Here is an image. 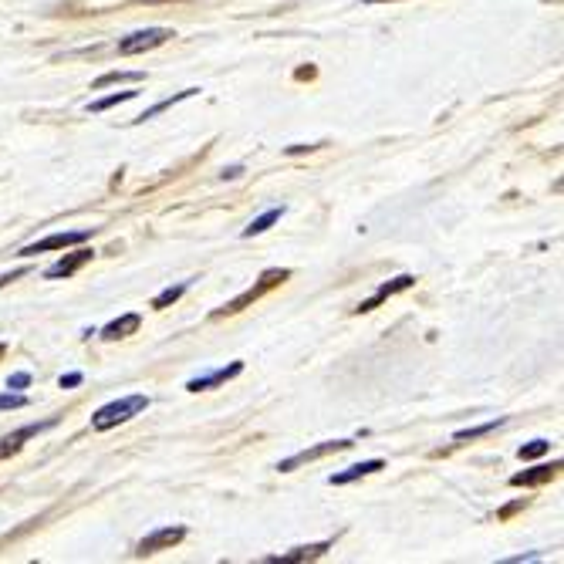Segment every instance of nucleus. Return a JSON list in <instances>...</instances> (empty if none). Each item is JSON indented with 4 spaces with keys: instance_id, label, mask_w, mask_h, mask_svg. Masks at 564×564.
Returning <instances> with one entry per match:
<instances>
[{
    "instance_id": "f257e3e1",
    "label": "nucleus",
    "mask_w": 564,
    "mask_h": 564,
    "mask_svg": "<svg viewBox=\"0 0 564 564\" xmlns=\"http://www.w3.org/2000/svg\"><path fill=\"white\" fill-rule=\"evenodd\" d=\"M149 409V396H125V399H115L109 406L95 409L92 413V429L95 433H105V429L119 426V423H129L132 416L146 413Z\"/></svg>"
},
{
    "instance_id": "f03ea898",
    "label": "nucleus",
    "mask_w": 564,
    "mask_h": 564,
    "mask_svg": "<svg viewBox=\"0 0 564 564\" xmlns=\"http://www.w3.org/2000/svg\"><path fill=\"white\" fill-rule=\"evenodd\" d=\"M169 38H173V31L169 28L136 31V34H129V38L119 41V55H142V51H152V48H159V44H166Z\"/></svg>"
},
{
    "instance_id": "7ed1b4c3",
    "label": "nucleus",
    "mask_w": 564,
    "mask_h": 564,
    "mask_svg": "<svg viewBox=\"0 0 564 564\" xmlns=\"http://www.w3.org/2000/svg\"><path fill=\"white\" fill-rule=\"evenodd\" d=\"M348 446H352V440L318 443V446H311V450H301V453L288 456V460H281V463H277V470H281V473H291V470L304 467V463H315V460H321V456H328V453H342V450H348Z\"/></svg>"
},
{
    "instance_id": "20e7f679",
    "label": "nucleus",
    "mask_w": 564,
    "mask_h": 564,
    "mask_svg": "<svg viewBox=\"0 0 564 564\" xmlns=\"http://www.w3.org/2000/svg\"><path fill=\"white\" fill-rule=\"evenodd\" d=\"M85 240H92V230H65V234H51V237L38 240V244L21 247V257H38L44 250H61L71 244H85Z\"/></svg>"
},
{
    "instance_id": "39448f33",
    "label": "nucleus",
    "mask_w": 564,
    "mask_h": 564,
    "mask_svg": "<svg viewBox=\"0 0 564 564\" xmlns=\"http://www.w3.org/2000/svg\"><path fill=\"white\" fill-rule=\"evenodd\" d=\"M288 277H291V271H267V274L261 277V284H257V288H250L247 294H240V298H237V301H230V304H227V308H220V311H217V315H234V311H240V308H247V304H250V301H257V298H261V294H264V291H271V288H277V284H281V281H288Z\"/></svg>"
},
{
    "instance_id": "423d86ee",
    "label": "nucleus",
    "mask_w": 564,
    "mask_h": 564,
    "mask_svg": "<svg viewBox=\"0 0 564 564\" xmlns=\"http://www.w3.org/2000/svg\"><path fill=\"white\" fill-rule=\"evenodd\" d=\"M186 537V527H159V531H152L149 537H142L136 554L139 558H146V554H156L163 548H173V544H179Z\"/></svg>"
},
{
    "instance_id": "0eeeda50",
    "label": "nucleus",
    "mask_w": 564,
    "mask_h": 564,
    "mask_svg": "<svg viewBox=\"0 0 564 564\" xmlns=\"http://www.w3.org/2000/svg\"><path fill=\"white\" fill-rule=\"evenodd\" d=\"M55 423H58V419H44V423H31V426L17 429V433H11V436H4V440H0V460H4V456H11V453H17L24 440H31V436H41L44 429H51Z\"/></svg>"
},
{
    "instance_id": "6e6552de",
    "label": "nucleus",
    "mask_w": 564,
    "mask_h": 564,
    "mask_svg": "<svg viewBox=\"0 0 564 564\" xmlns=\"http://www.w3.org/2000/svg\"><path fill=\"white\" fill-rule=\"evenodd\" d=\"M240 372H244V362H230L227 369H217V372H210V375H196V379L186 382V389H190V392H203V389L223 386V382L237 379Z\"/></svg>"
},
{
    "instance_id": "1a4fd4ad",
    "label": "nucleus",
    "mask_w": 564,
    "mask_h": 564,
    "mask_svg": "<svg viewBox=\"0 0 564 564\" xmlns=\"http://www.w3.org/2000/svg\"><path fill=\"white\" fill-rule=\"evenodd\" d=\"M413 284H416V277H413V274H399L396 281L382 284V288L375 291V298L362 301V304H358L355 311H358V315H362V311H372V308H379V304L386 301V298H392V294H399V291H409V288H413Z\"/></svg>"
},
{
    "instance_id": "9d476101",
    "label": "nucleus",
    "mask_w": 564,
    "mask_h": 564,
    "mask_svg": "<svg viewBox=\"0 0 564 564\" xmlns=\"http://www.w3.org/2000/svg\"><path fill=\"white\" fill-rule=\"evenodd\" d=\"M92 261V250L88 247H82V250H75V254H68V257H61L58 264H51L48 271H44V277H48V281H55V277H71L78 271V267L82 264H88Z\"/></svg>"
},
{
    "instance_id": "9b49d317",
    "label": "nucleus",
    "mask_w": 564,
    "mask_h": 564,
    "mask_svg": "<svg viewBox=\"0 0 564 564\" xmlns=\"http://www.w3.org/2000/svg\"><path fill=\"white\" fill-rule=\"evenodd\" d=\"M386 463L382 460H365V463H355V467H348L342 473H331L328 483L331 487H342V483H352V480H362V477H369V473H379Z\"/></svg>"
},
{
    "instance_id": "f8f14e48",
    "label": "nucleus",
    "mask_w": 564,
    "mask_h": 564,
    "mask_svg": "<svg viewBox=\"0 0 564 564\" xmlns=\"http://www.w3.org/2000/svg\"><path fill=\"white\" fill-rule=\"evenodd\" d=\"M331 548V541H318V544H308V548H294L288 554H274V558H267L271 564H298V561H311V558H321Z\"/></svg>"
},
{
    "instance_id": "ddd939ff",
    "label": "nucleus",
    "mask_w": 564,
    "mask_h": 564,
    "mask_svg": "<svg viewBox=\"0 0 564 564\" xmlns=\"http://www.w3.org/2000/svg\"><path fill=\"white\" fill-rule=\"evenodd\" d=\"M561 470V463H541V467H534V470H524V473H514V477H510V483H514V487H537V483H548L554 473Z\"/></svg>"
},
{
    "instance_id": "4468645a",
    "label": "nucleus",
    "mask_w": 564,
    "mask_h": 564,
    "mask_svg": "<svg viewBox=\"0 0 564 564\" xmlns=\"http://www.w3.org/2000/svg\"><path fill=\"white\" fill-rule=\"evenodd\" d=\"M139 325H142L139 315H122V318H115L112 325L102 328V338H105V342H115V338H129V335H136Z\"/></svg>"
},
{
    "instance_id": "2eb2a0df",
    "label": "nucleus",
    "mask_w": 564,
    "mask_h": 564,
    "mask_svg": "<svg viewBox=\"0 0 564 564\" xmlns=\"http://www.w3.org/2000/svg\"><path fill=\"white\" fill-rule=\"evenodd\" d=\"M284 217V207H274V210H267L264 217H257L250 227H244V237H257V234H264V230H271L277 220Z\"/></svg>"
},
{
    "instance_id": "dca6fc26",
    "label": "nucleus",
    "mask_w": 564,
    "mask_h": 564,
    "mask_svg": "<svg viewBox=\"0 0 564 564\" xmlns=\"http://www.w3.org/2000/svg\"><path fill=\"white\" fill-rule=\"evenodd\" d=\"M196 92H200V88H186V92H179V95H173V98H163V102L159 105H152V109H146L139 115V122H146V119H156L159 112H166V109H173L176 102H183V98H193Z\"/></svg>"
},
{
    "instance_id": "f3484780",
    "label": "nucleus",
    "mask_w": 564,
    "mask_h": 564,
    "mask_svg": "<svg viewBox=\"0 0 564 564\" xmlns=\"http://www.w3.org/2000/svg\"><path fill=\"white\" fill-rule=\"evenodd\" d=\"M507 419H494V423H483V426H473V429H460V433L453 436L456 443H470V440H480V436H487V433H494L497 426H504Z\"/></svg>"
},
{
    "instance_id": "a211bd4d",
    "label": "nucleus",
    "mask_w": 564,
    "mask_h": 564,
    "mask_svg": "<svg viewBox=\"0 0 564 564\" xmlns=\"http://www.w3.org/2000/svg\"><path fill=\"white\" fill-rule=\"evenodd\" d=\"M142 71H109V75H102L95 82V88H105V85H112V82H142Z\"/></svg>"
},
{
    "instance_id": "6ab92c4d",
    "label": "nucleus",
    "mask_w": 564,
    "mask_h": 564,
    "mask_svg": "<svg viewBox=\"0 0 564 564\" xmlns=\"http://www.w3.org/2000/svg\"><path fill=\"white\" fill-rule=\"evenodd\" d=\"M139 92H119V95H109V98H98V102L88 105V112H105V109H112V105H122V102H132Z\"/></svg>"
},
{
    "instance_id": "aec40b11",
    "label": "nucleus",
    "mask_w": 564,
    "mask_h": 564,
    "mask_svg": "<svg viewBox=\"0 0 564 564\" xmlns=\"http://www.w3.org/2000/svg\"><path fill=\"white\" fill-rule=\"evenodd\" d=\"M186 288H190V281L176 284V288H166L163 294H159L156 301H152V308H159V311H163V308H169V304H173V301H179V298H183V294H186Z\"/></svg>"
},
{
    "instance_id": "412c9836",
    "label": "nucleus",
    "mask_w": 564,
    "mask_h": 564,
    "mask_svg": "<svg viewBox=\"0 0 564 564\" xmlns=\"http://www.w3.org/2000/svg\"><path fill=\"white\" fill-rule=\"evenodd\" d=\"M548 450H551L548 440H534V443L521 446V450H517V456H521V460H537V456H544Z\"/></svg>"
},
{
    "instance_id": "4be33fe9",
    "label": "nucleus",
    "mask_w": 564,
    "mask_h": 564,
    "mask_svg": "<svg viewBox=\"0 0 564 564\" xmlns=\"http://www.w3.org/2000/svg\"><path fill=\"white\" fill-rule=\"evenodd\" d=\"M28 386H31V372H14L11 379H7V389H14V392H21Z\"/></svg>"
},
{
    "instance_id": "5701e85b",
    "label": "nucleus",
    "mask_w": 564,
    "mask_h": 564,
    "mask_svg": "<svg viewBox=\"0 0 564 564\" xmlns=\"http://www.w3.org/2000/svg\"><path fill=\"white\" fill-rule=\"evenodd\" d=\"M21 406H28V399H24V396H14V392L0 396V409H21Z\"/></svg>"
},
{
    "instance_id": "b1692460",
    "label": "nucleus",
    "mask_w": 564,
    "mask_h": 564,
    "mask_svg": "<svg viewBox=\"0 0 564 564\" xmlns=\"http://www.w3.org/2000/svg\"><path fill=\"white\" fill-rule=\"evenodd\" d=\"M82 379H85L82 372H68V375H61L58 386H61V389H75V386H82Z\"/></svg>"
},
{
    "instance_id": "393cba45",
    "label": "nucleus",
    "mask_w": 564,
    "mask_h": 564,
    "mask_svg": "<svg viewBox=\"0 0 564 564\" xmlns=\"http://www.w3.org/2000/svg\"><path fill=\"white\" fill-rule=\"evenodd\" d=\"M240 176V166H230V169H223V179H234Z\"/></svg>"
},
{
    "instance_id": "a878e982",
    "label": "nucleus",
    "mask_w": 564,
    "mask_h": 564,
    "mask_svg": "<svg viewBox=\"0 0 564 564\" xmlns=\"http://www.w3.org/2000/svg\"><path fill=\"white\" fill-rule=\"evenodd\" d=\"M362 4H379V0H362Z\"/></svg>"
},
{
    "instance_id": "bb28decb",
    "label": "nucleus",
    "mask_w": 564,
    "mask_h": 564,
    "mask_svg": "<svg viewBox=\"0 0 564 564\" xmlns=\"http://www.w3.org/2000/svg\"><path fill=\"white\" fill-rule=\"evenodd\" d=\"M0 355H4V345H0Z\"/></svg>"
}]
</instances>
